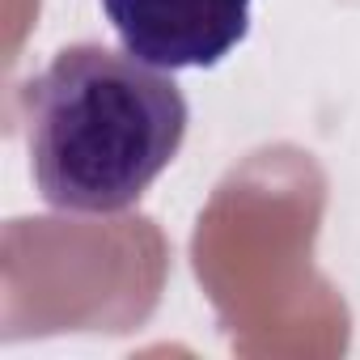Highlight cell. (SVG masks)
<instances>
[{"label": "cell", "instance_id": "cell-1", "mask_svg": "<svg viewBox=\"0 0 360 360\" xmlns=\"http://www.w3.org/2000/svg\"><path fill=\"white\" fill-rule=\"evenodd\" d=\"M39 195L60 212L131 208L183 153L191 106L174 77L102 43H72L22 85Z\"/></svg>", "mask_w": 360, "mask_h": 360}, {"label": "cell", "instance_id": "cell-2", "mask_svg": "<svg viewBox=\"0 0 360 360\" xmlns=\"http://www.w3.org/2000/svg\"><path fill=\"white\" fill-rule=\"evenodd\" d=\"M255 0H102L123 51L165 68H217L250 34Z\"/></svg>", "mask_w": 360, "mask_h": 360}]
</instances>
